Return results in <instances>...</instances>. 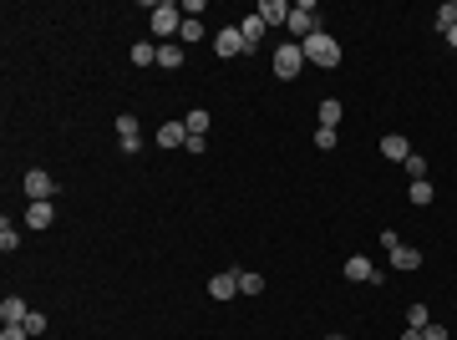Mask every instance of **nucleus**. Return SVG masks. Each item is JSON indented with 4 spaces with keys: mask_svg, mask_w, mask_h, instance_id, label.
<instances>
[{
    "mask_svg": "<svg viewBox=\"0 0 457 340\" xmlns=\"http://www.w3.org/2000/svg\"><path fill=\"white\" fill-rule=\"evenodd\" d=\"M345 280L351 285H381V269L366 259V254H351V259H345Z\"/></svg>",
    "mask_w": 457,
    "mask_h": 340,
    "instance_id": "423d86ee",
    "label": "nucleus"
},
{
    "mask_svg": "<svg viewBox=\"0 0 457 340\" xmlns=\"http://www.w3.org/2000/svg\"><path fill=\"white\" fill-rule=\"evenodd\" d=\"M406 198H411V208H427V203L437 198V193H432V183H427V178H417V183L406 188Z\"/></svg>",
    "mask_w": 457,
    "mask_h": 340,
    "instance_id": "dca6fc26",
    "label": "nucleus"
},
{
    "mask_svg": "<svg viewBox=\"0 0 457 340\" xmlns=\"http://www.w3.org/2000/svg\"><path fill=\"white\" fill-rule=\"evenodd\" d=\"M325 340H345V335H325Z\"/></svg>",
    "mask_w": 457,
    "mask_h": 340,
    "instance_id": "f704fd0d",
    "label": "nucleus"
},
{
    "mask_svg": "<svg viewBox=\"0 0 457 340\" xmlns=\"http://www.w3.org/2000/svg\"><path fill=\"white\" fill-rule=\"evenodd\" d=\"M285 26H290V36H295V41H310V36L320 31V20H315V6H310V0H300V6H290V20H285Z\"/></svg>",
    "mask_w": 457,
    "mask_h": 340,
    "instance_id": "20e7f679",
    "label": "nucleus"
},
{
    "mask_svg": "<svg viewBox=\"0 0 457 340\" xmlns=\"http://www.w3.org/2000/svg\"><path fill=\"white\" fill-rule=\"evenodd\" d=\"M20 188H26V198H31V203H51V198H56V178H51V173H41V168H31V173L20 178Z\"/></svg>",
    "mask_w": 457,
    "mask_h": 340,
    "instance_id": "39448f33",
    "label": "nucleus"
},
{
    "mask_svg": "<svg viewBox=\"0 0 457 340\" xmlns=\"http://www.w3.org/2000/svg\"><path fill=\"white\" fill-rule=\"evenodd\" d=\"M300 72H305V46H300V41H285V46L274 51V76L279 81H295Z\"/></svg>",
    "mask_w": 457,
    "mask_h": 340,
    "instance_id": "7ed1b4c3",
    "label": "nucleus"
},
{
    "mask_svg": "<svg viewBox=\"0 0 457 340\" xmlns=\"http://www.w3.org/2000/svg\"><path fill=\"white\" fill-rule=\"evenodd\" d=\"M158 67H168V72L183 67V46H178V41H163V46H158Z\"/></svg>",
    "mask_w": 457,
    "mask_h": 340,
    "instance_id": "2eb2a0df",
    "label": "nucleus"
},
{
    "mask_svg": "<svg viewBox=\"0 0 457 340\" xmlns=\"http://www.w3.org/2000/svg\"><path fill=\"white\" fill-rule=\"evenodd\" d=\"M0 249H6V254H15V249H20V233L11 229V219L0 224Z\"/></svg>",
    "mask_w": 457,
    "mask_h": 340,
    "instance_id": "a878e982",
    "label": "nucleus"
},
{
    "mask_svg": "<svg viewBox=\"0 0 457 340\" xmlns=\"http://www.w3.org/2000/svg\"><path fill=\"white\" fill-rule=\"evenodd\" d=\"M26 330H31V340H41V335H46V315L31 310V315H26Z\"/></svg>",
    "mask_w": 457,
    "mask_h": 340,
    "instance_id": "c85d7f7f",
    "label": "nucleus"
},
{
    "mask_svg": "<svg viewBox=\"0 0 457 340\" xmlns=\"http://www.w3.org/2000/svg\"><path fill=\"white\" fill-rule=\"evenodd\" d=\"M117 142H122V153H138V147H143V127H138L133 112L117 117Z\"/></svg>",
    "mask_w": 457,
    "mask_h": 340,
    "instance_id": "0eeeda50",
    "label": "nucleus"
},
{
    "mask_svg": "<svg viewBox=\"0 0 457 340\" xmlns=\"http://www.w3.org/2000/svg\"><path fill=\"white\" fill-rule=\"evenodd\" d=\"M183 127H188V137H208V112H188Z\"/></svg>",
    "mask_w": 457,
    "mask_h": 340,
    "instance_id": "4be33fe9",
    "label": "nucleus"
},
{
    "mask_svg": "<svg viewBox=\"0 0 457 340\" xmlns=\"http://www.w3.org/2000/svg\"><path fill=\"white\" fill-rule=\"evenodd\" d=\"M320 127H340V102H336V97L320 102Z\"/></svg>",
    "mask_w": 457,
    "mask_h": 340,
    "instance_id": "412c9836",
    "label": "nucleus"
},
{
    "mask_svg": "<svg viewBox=\"0 0 457 340\" xmlns=\"http://www.w3.org/2000/svg\"><path fill=\"white\" fill-rule=\"evenodd\" d=\"M447 46H452V51H457V26H452V31H447Z\"/></svg>",
    "mask_w": 457,
    "mask_h": 340,
    "instance_id": "72a5a7b5",
    "label": "nucleus"
},
{
    "mask_svg": "<svg viewBox=\"0 0 457 340\" xmlns=\"http://www.w3.org/2000/svg\"><path fill=\"white\" fill-rule=\"evenodd\" d=\"M300 46H305V61H310V67H325V72L340 67V46H336L331 31H315L310 41H300Z\"/></svg>",
    "mask_w": 457,
    "mask_h": 340,
    "instance_id": "f03ea898",
    "label": "nucleus"
},
{
    "mask_svg": "<svg viewBox=\"0 0 457 340\" xmlns=\"http://www.w3.org/2000/svg\"><path fill=\"white\" fill-rule=\"evenodd\" d=\"M402 340H422V330H411V325H406V330H402Z\"/></svg>",
    "mask_w": 457,
    "mask_h": 340,
    "instance_id": "473e14b6",
    "label": "nucleus"
},
{
    "mask_svg": "<svg viewBox=\"0 0 457 340\" xmlns=\"http://www.w3.org/2000/svg\"><path fill=\"white\" fill-rule=\"evenodd\" d=\"M381 249H386V254H397V249H402V239H397V229H386V233H381Z\"/></svg>",
    "mask_w": 457,
    "mask_h": 340,
    "instance_id": "7c9ffc66",
    "label": "nucleus"
},
{
    "mask_svg": "<svg viewBox=\"0 0 457 340\" xmlns=\"http://www.w3.org/2000/svg\"><path fill=\"white\" fill-rule=\"evenodd\" d=\"M51 219H56L51 203H31V208H26V224H31V229H51Z\"/></svg>",
    "mask_w": 457,
    "mask_h": 340,
    "instance_id": "f3484780",
    "label": "nucleus"
},
{
    "mask_svg": "<svg viewBox=\"0 0 457 340\" xmlns=\"http://www.w3.org/2000/svg\"><path fill=\"white\" fill-rule=\"evenodd\" d=\"M208 294H213V300H234V294H239V269L213 274V280H208Z\"/></svg>",
    "mask_w": 457,
    "mask_h": 340,
    "instance_id": "1a4fd4ad",
    "label": "nucleus"
},
{
    "mask_svg": "<svg viewBox=\"0 0 457 340\" xmlns=\"http://www.w3.org/2000/svg\"><path fill=\"white\" fill-rule=\"evenodd\" d=\"M452 26H457V6H452V0H447V6H442V11H437V31H442V36H447V31H452Z\"/></svg>",
    "mask_w": 457,
    "mask_h": 340,
    "instance_id": "bb28decb",
    "label": "nucleus"
},
{
    "mask_svg": "<svg viewBox=\"0 0 457 340\" xmlns=\"http://www.w3.org/2000/svg\"><path fill=\"white\" fill-rule=\"evenodd\" d=\"M391 264H397V269H417V264H422V254L411 249V244H402L397 254H391Z\"/></svg>",
    "mask_w": 457,
    "mask_h": 340,
    "instance_id": "6ab92c4d",
    "label": "nucleus"
},
{
    "mask_svg": "<svg viewBox=\"0 0 457 340\" xmlns=\"http://www.w3.org/2000/svg\"><path fill=\"white\" fill-rule=\"evenodd\" d=\"M26 300H15V294H6V300H0V320H6V325H26Z\"/></svg>",
    "mask_w": 457,
    "mask_h": 340,
    "instance_id": "f8f14e48",
    "label": "nucleus"
},
{
    "mask_svg": "<svg viewBox=\"0 0 457 340\" xmlns=\"http://www.w3.org/2000/svg\"><path fill=\"white\" fill-rule=\"evenodd\" d=\"M183 142H188V127H183L178 117L158 127V147H168V153H173V147H183Z\"/></svg>",
    "mask_w": 457,
    "mask_h": 340,
    "instance_id": "9b49d317",
    "label": "nucleus"
},
{
    "mask_svg": "<svg viewBox=\"0 0 457 340\" xmlns=\"http://www.w3.org/2000/svg\"><path fill=\"white\" fill-rule=\"evenodd\" d=\"M315 147H320V153H331V147H336V127H315Z\"/></svg>",
    "mask_w": 457,
    "mask_h": 340,
    "instance_id": "cd10ccee",
    "label": "nucleus"
},
{
    "mask_svg": "<svg viewBox=\"0 0 457 340\" xmlns=\"http://www.w3.org/2000/svg\"><path fill=\"white\" fill-rule=\"evenodd\" d=\"M254 15L265 20V26H285V20H290V6H285V0H259Z\"/></svg>",
    "mask_w": 457,
    "mask_h": 340,
    "instance_id": "9d476101",
    "label": "nucleus"
},
{
    "mask_svg": "<svg viewBox=\"0 0 457 340\" xmlns=\"http://www.w3.org/2000/svg\"><path fill=\"white\" fill-rule=\"evenodd\" d=\"M422 340H447V325H437V320H432V325L422 330Z\"/></svg>",
    "mask_w": 457,
    "mask_h": 340,
    "instance_id": "2f4dec72",
    "label": "nucleus"
},
{
    "mask_svg": "<svg viewBox=\"0 0 457 340\" xmlns=\"http://www.w3.org/2000/svg\"><path fill=\"white\" fill-rule=\"evenodd\" d=\"M193 41H204V20H188V15H183V31H178V46H193Z\"/></svg>",
    "mask_w": 457,
    "mask_h": 340,
    "instance_id": "aec40b11",
    "label": "nucleus"
},
{
    "mask_svg": "<svg viewBox=\"0 0 457 340\" xmlns=\"http://www.w3.org/2000/svg\"><path fill=\"white\" fill-rule=\"evenodd\" d=\"M265 31H270V26H265L259 15H244V20H239V36H244V46H249V51L259 46V41H265Z\"/></svg>",
    "mask_w": 457,
    "mask_h": 340,
    "instance_id": "ddd939ff",
    "label": "nucleus"
},
{
    "mask_svg": "<svg viewBox=\"0 0 457 340\" xmlns=\"http://www.w3.org/2000/svg\"><path fill=\"white\" fill-rule=\"evenodd\" d=\"M0 340H31V330H26V325H6V330H0Z\"/></svg>",
    "mask_w": 457,
    "mask_h": 340,
    "instance_id": "c756f323",
    "label": "nucleus"
},
{
    "mask_svg": "<svg viewBox=\"0 0 457 340\" xmlns=\"http://www.w3.org/2000/svg\"><path fill=\"white\" fill-rule=\"evenodd\" d=\"M259 290H265V280L249 274V269H239V294H259Z\"/></svg>",
    "mask_w": 457,
    "mask_h": 340,
    "instance_id": "b1692460",
    "label": "nucleus"
},
{
    "mask_svg": "<svg viewBox=\"0 0 457 340\" xmlns=\"http://www.w3.org/2000/svg\"><path fill=\"white\" fill-rule=\"evenodd\" d=\"M402 168H406V178H411V183H417V178H427V158H422V153H411Z\"/></svg>",
    "mask_w": 457,
    "mask_h": 340,
    "instance_id": "393cba45",
    "label": "nucleus"
},
{
    "mask_svg": "<svg viewBox=\"0 0 457 340\" xmlns=\"http://www.w3.org/2000/svg\"><path fill=\"white\" fill-rule=\"evenodd\" d=\"M381 153H386L391 163H406V158H411V142H406L402 132H391V137H381Z\"/></svg>",
    "mask_w": 457,
    "mask_h": 340,
    "instance_id": "4468645a",
    "label": "nucleus"
},
{
    "mask_svg": "<svg viewBox=\"0 0 457 340\" xmlns=\"http://www.w3.org/2000/svg\"><path fill=\"white\" fill-rule=\"evenodd\" d=\"M147 26H152V36H158V46H163V41H173V36L183 31V6L158 0V6H152V15H147Z\"/></svg>",
    "mask_w": 457,
    "mask_h": 340,
    "instance_id": "f257e3e1",
    "label": "nucleus"
},
{
    "mask_svg": "<svg viewBox=\"0 0 457 340\" xmlns=\"http://www.w3.org/2000/svg\"><path fill=\"white\" fill-rule=\"evenodd\" d=\"M406 325H411V330H427V325H432V315H427V305H422V300L406 310Z\"/></svg>",
    "mask_w": 457,
    "mask_h": 340,
    "instance_id": "5701e85b",
    "label": "nucleus"
},
{
    "mask_svg": "<svg viewBox=\"0 0 457 340\" xmlns=\"http://www.w3.org/2000/svg\"><path fill=\"white\" fill-rule=\"evenodd\" d=\"M158 61V46L152 41H133V67H152Z\"/></svg>",
    "mask_w": 457,
    "mask_h": 340,
    "instance_id": "a211bd4d",
    "label": "nucleus"
},
{
    "mask_svg": "<svg viewBox=\"0 0 457 340\" xmlns=\"http://www.w3.org/2000/svg\"><path fill=\"white\" fill-rule=\"evenodd\" d=\"M213 51L219 56H244L249 46H244V36H239V26H224L219 36H213Z\"/></svg>",
    "mask_w": 457,
    "mask_h": 340,
    "instance_id": "6e6552de",
    "label": "nucleus"
}]
</instances>
